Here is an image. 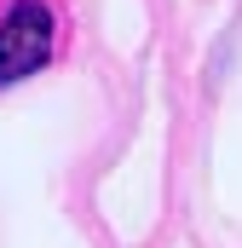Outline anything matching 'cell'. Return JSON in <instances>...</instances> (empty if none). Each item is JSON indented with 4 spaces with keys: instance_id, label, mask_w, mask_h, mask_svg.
<instances>
[{
    "instance_id": "obj_1",
    "label": "cell",
    "mask_w": 242,
    "mask_h": 248,
    "mask_svg": "<svg viewBox=\"0 0 242 248\" xmlns=\"http://www.w3.org/2000/svg\"><path fill=\"white\" fill-rule=\"evenodd\" d=\"M52 58V12L41 0H17L0 17V81H23Z\"/></svg>"
}]
</instances>
